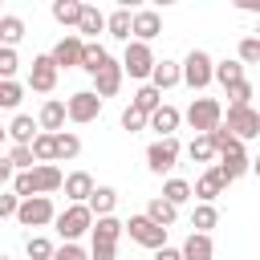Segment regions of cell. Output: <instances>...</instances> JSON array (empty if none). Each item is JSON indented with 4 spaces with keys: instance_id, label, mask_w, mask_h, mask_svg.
<instances>
[{
    "instance_id": "cell-5",
    "label": "cell",
    "mask_w": 260,
    "mask_h": 260,
    "mask_svg": "<svg viewBox=\"0 0 260 260\" xmlns=\"http://www.w3.org/2000/svg\"><path fill=\"white\" fill-rule=\"evenodd\" d=\"M154 61H158V57H154V49H150V45L126 41V53H122V61H118V65H122V77L130 73L134 81H146V77H150V69H154Z\"/></svg>"
},
{
    "instance_id": "cell-51",
    "label": "cell",
    "mask_w": 260,
    "mask_h": 260,
    "mask_svg": "<svg viewBox=\"0 0 260 260\" xmlns=\"http://www.w3.org/2000/svg\"><path fill=\"white\" fill-rule=\"evenodd\" d=\"M0 260H8V256H0Z\"/></svg>"
},
{
    "instance_id": "cell-25",
    "label": "cell",
    "mask_w": 260,
    "mask_h": 260,
    "mask_svg": "<svg viewBox=\"0 0 260 260\" xmlns=\"http://www.w3.org/2000/svg\"><path fill=\"white\" fill-rule=\"evenodd\" d=\"M211 256H215V244L211 236H199V232H191L179 248V260H211Z\"/></svg>"
},
{
    "instance_id": "cell-7",
    "label": "cell",
    "mask_w": 260,
    "mask_h": 260,
    "mask_svg": "<svg viewBox=\"0 0 260 260\" xmlns=\"http://www.w3.org/2000/svg\"><path fill=\"white\" fill-rule=\"evenodd\" d=\"M53 215H57L53 199H49V195H32V199H20V207H16L12 219H16L20 228H49Z\"/></svg>"
},
{
    "instance_id": "cell-13",
    "label": "cell",
    "mask_w": 260,
    "mask_h": 260,
    "mask_svg": "<svg viewBox=\"0 0 260 260\" xmlns=\"http://www.w3.org/2000/svg\"><path fill=\"white\" fill-rule=\"evenodd\" d=\"M57 69H53V61H49V53H37L32 57V65H28V89L32 93H53L57 89Z\"/></svg>"
},
{
    "instance_id": "cell-49",
    "label": "cell",
    "mask_w": 260,
    "mask_h": 260,
    "mask_svg": "<svg viewBox=\"0 0 260 260\" xmlns=\"http://www.w3.org/2000/svg\"><path fill=\"white\" fill-rule=\"evenodd\" d=\"M4 183H12V167H8V158L0 154V187H4Z\"/></svg>"
},
{
    "instance_id": "cell-40",
    "label": "cell",
    "mask_w": 260,
    "mask_h": 260,
    "mask_svg": "<svg viewBox=\"0 0 260 260\" xmlns=\"http://www.w3.org/2000/svg\"><path fill=\"white\" fill-rule=\"evenodd\" d=\"M4 158H8L12 175H16V171H32V167H37V162H32V150H28V146H12V150H8Z\"/></svg>"
},
{
    "instance_id": "cell-38",
    "label": "cell",
    "mask_w": 260,
    "mask_h": 260,
    "mask_svg": "<svg viewBox=\"0 0 260 260\" xmlns=\"http://www.w3.org/2000/svg\"><path fill=\"white\" fill-rule=\"evenodd\" d=\"M24 252H28V260H53V240L28 236V240H24Z\"/></svg>"
},
{
    "instance_id": "cell-24",
    "label": "cell",
    "mask_w": 260,
    "mask_h": 260,
    "mask_svg": "<svg viewBox=\"0 0 260 260\" xmlns=\"http://www.w3.org/2000/svg\"><path fill=\"white\" fill-rule=\"evenodd\" d=\"M85 207H89V215H93V219L114 215V207H118V191H114V187H93V191H89V199H85Z\"/></svg>"
},
{
    "instance_id": "cell-17",
    "label": "cell",
    "mask_w": 260,
    "mask_h": 260,
    "mask_svg": "<svg viewBox=\"0 0 260 260\" xmlns=\"http://www.w3.org/2000/svg\"><path fill=\"white\" fill-rule=\"evenodd\" d=\"M37 130H41V134H61V130H65V102H61V98H49V102L41 106Z\"/></svg>"
},
{
    "instance_id": "cell-32",
    "label": "cell",
    "mask_w": 260,
    "mask_h": 260,
    "mask_svg": "<svg viewBox=\"0 0 260 260\" xmlns=\"http://www.w3.org/2000/svg\"><path fill=\"white\" fill-rule=\"evenodd\" d=\"M219 223V211H215V203H195V211H191V228L199 232V236H211V228Z\"/></svg>"
},
{
    "instance_id": "cell-20",
    "label": "cell",
    "mask_w": 260,
    "mask_h": 260,
    "mask_svg": "<svg viewBox=\"0 0 260 260\" xmlns=\"http://www.w3.org/2000/svg\"><path fill=\"white\" fill-rule=\"evenodd\" d=\"M98 32H106V12H102V8H93V4H81L77 37H81V41H98Z\"/></svg>"
},
{
    "instance_id": "cell-15",
    "label": "cell",
    "mask_w": 260,
    "mask_h": 260,
    "mask_svg": "<svg viewBox=\"0 0 260 260\" xmlns=\"http://www.w3.org/2000/svg\"><path fill=\"white\" fill-rule=\"evenodd\" d=\"M223 187H228V183H223V175H219V171H215V162H211V167H207V171L195 179L191 199H199V203H215V199L223 195Z\"/></svg>"
},
{
    "instance_id": "cell-45",
    "label": "cell",
    "mask_w": 260,
    "mask_h": 260,
    "mask_svg": "<svg viewBox=\"0 0 260 260\" xmlns=\"http://www.w3.org/2000/svg\"><path fill=\"white\" fill-rule=\"evenodd\" d=\"M53 260H89V252L81 244H61V248H53Z\"/></svg>"
},
{
    "instance_id": "cell-29",
    "label": "cell",
    "mask_w": 260,
    "mask_h": 260,
    "mask_svg": "<svg viewBox=\"0 0 260 260\" xmlns=\"http://www.w3.org/2000/svg\"><path fill=\"white\" fill-rule=\"evenodd\" d=\"M211 81H219V85L228 89V85L244 81V65H240L236 57H228V61H215V65H211Z\"/></svg>"
},
{
    "instance_id": "cell-37",
    "label": "cell",
    "mask_w": 260,
    "mask_h": 260,
    "mask_svg": "<svg viewBox=\"0 0 260 260\" xmlns=\"http://www.w3.org/2000/svg\"><path fill=\"white\" fill-rule=\"evenodd\" d=\"M187 154H191V162H207V167H211V158H215V146L207 142V134H195V138L187 142Z\"/></svg>"
},
{
    "instance_id": "cell-26",
    "label": "cell",
    "mask_w": 260,
    "mask_h": 260,
    "mask_svg": "<svg viewBox=\"0 0 260 260\" xmlns=\"http://www.w3.org/2000/svg\"><path fill=\"white\" fill-rule=\"evenodd\" d=\"M106 61H110L106 45H102V41H85V45H81V61H77V69H85V73L93 77V73H98Z\"/></svg>"
},
{
    "instance_id": "cell-23",
    "label": "cell",
    "mask_w": 260,
    "mask_h": 260,
    "mask_svg": "<svg viewBox=\"0 0 260 260\" xmlns=\"http://www.w3.org/2000/svg\"><path fill=\"white\" fill-rule=\"evenodd\" d=\"M4 134L12 138V146H28L41 130H37V118H28V114H16L8 126H4Z\"/></svg>"
},
{
    "instance_id": "cell-2",
    "label": "cell",
    "mask_w": 260,
    "mask_h": 260,
    "mask_svg": "<svg viewBox=\"0 0 260 260\" xmlns=\"http://www.w3.org/2000/svg\"><path fill=\"white\" fill-rule=\"evenodd\" d=\"M53 223H57V236H61L65 244H77V240L89 232L93 215H89V207H85V203H69L65 211H57V215H53Z\"/></svg>"
},
{
    "instance_id": "cell-46",
    "label": "cell",
    "mask_w": 260,
    "mask_h": 260,
    "mask_svg": "<svg viewBox=\"0 0 260 260\" xmlns=\"http://www.w3.org/2000/svg\"><path fill=\"white\" fill-rule=\"evenodd\" d=\"M89 260H118L114 244H89Z\"/></svg>"
},
{
    "instance_id": "cell-11",
    "label": "cell",
    "mask_w": 260,
    "mask_h": 260,
    "mask_svg": "<svg viewBox=\"0 0 260 260\" xmlns=\"http://www.w3.org/2000/svg\"><path fill=\"white\" fill-rule=\"evenodd\" d=\"M158 32H162V16H158L154 8H138V12H130V41L150 45Z\"/></svg>"
},
{
    "instance_id": "cell-34",
    "label": "cell",
    "mask_w": 260,
    "mask_h": 260,
    "mask_svg": "<svg viewBox=\"0 0 260 260\" xmlns=\"http://www.w3.org/2000/svg\"><path fill=\"white\" fill-rule=\"evenodd\" d=\"M158 199H167L171 207H183V203L191 199V183H187V179H167V183H162V195H158Z\"/></svg>"
},
{
    "instance_id": "cell-19",
    "label": "cell",
    "mask_w": 260,
    "mask_h": 260,
    "mask_svg": "<svg viewBox=\"0 0 260 260\" xmlns=\"http://www.w3.org/2000/svg\"><path fill=\"white\" fill-rule=\"evenodd\" d=\"M179 122H183V114H179L175 106H167V102H162V106H158V110H154V114L146 118V126H150V130H154L158 138H175Z\"/></svg>"
},
{
    "instance_id": "cell-4",
    "label": "cell",
    "mask_w": 260,
    "mask_h": 260,
    "mask_svg": "<svg viewBox=\"0 0 260 260\" xmlns=\"http://www.w3.org/2000/svg\"><path fill=\"white\" fill-rule=\"evenodd\" d=\"M215 158H219V162H215V171L223 175V183H236V179H244V175L252 171L248 146H244V142H236V138H232L223 150H215Z\"/></svg>"
},
{
    "instance_id": "cell-50",
    "label": "cell",
    "mask_w": 260,
    "mask_h": 260,
    "mask_svg": "<svg viewBox=\"0 0 260 260\" xmlns=\"http://www.w3.org/2000/svg\"><path fill=\"white\" fill-rule=\"evenodd\" d=\"M4 138H8V134H4V126H0V146H4Z\"/></svg>"
},
{
    "instance_id": "cell-36",
    "label": "cell",
    "mask_w": 260,
    "mask_h": 260,
    "mask_svg": "<svg viewBox=\"0 0 260 260\" xmlns=\"http://www.w3.org/2000/svg\"><path fill=\"white\" fill-rule=\"evenodd\" d=\"M28 150H32V162H57V146H53V134H37V138L28 142Z\"/></svg>"
},
{
    "instance_id": "cell-9",
    "label": "cell",
    "mask_w": 260,
    "mask_h": 260,
    "mask_svg": "<svg viewBox=\"0 0 260 260\" xmlns=\"http://www.w3.org/2000/svg\"><path fill=\"white\" fill-rule=\"evenodd\" d=\"M98 114H102V98H98L93 89H77V93L65 98V122L85 126V122H93Z\"/></svg>"
},
{
    "instance_id": "cell-39",
    "label": "cell",
    "mask_w": 260,
    "mask_h": 260,
    "mask_svg": "<svg viewBox=\"0 0 260 260\" xmlns=\"http://www.w3.org/2000/svg\"><path fill=\"white\" fill-rule=\"evenodd\" d=\"M24 98V85L20 81H0V110H16Z\"/></svg>"
},
{
    "instance_id": "cell-52",
    "label": "cell",
    "mask_w": 260,
    "mask_h": 260,
    "mask_svg": "<svg viewBox=\"0 0 260 260\" xmlns=\"http://www.w3.org/2000/svg\"><path fill=\"white\" fill-rule=\"evenodd\" d=\"M0 16H4V12H0Z\"/></svg>"
},
{
    "instance_id": "cell-33",
    "label": "cell",
    "mask_w": 260,
    "mask_h": 260,
    "mask_svg": "<svg viewBox=\"0 0 260 260\" xmlns=\"http://www.w3.org/2000/svg\"><path fill=\"white\" fill-rule=\"evenodd\" d=\"M53 20L65 24V28H77V16H81V0H53Z\"/></svg>"
},
{
    "instance_id": "cell-44",
    "label": "cell",
    "mask_w": 260,
    "mask_h": 260,
    "mask_svg": "<svg viewBox=\"0 0 260 260\" xmlns=\"http://www.w3.org/2000/svg\"><path fill=\"white\" fill-rule=\"evenodd\" d=\"M122 130H130V134H134V130H146V114H138L134 106H126V110H122Z\"/></svg>"
},
{
    "instance_id": "cell-31",
    "label": "cell",
    "mask_w": 260,
    "mask_h": 260,
    "mask_svg": "<svg viewBox=\"0 0 260 260\" xmlns=\"http://www.w3.org/2000/svg\"><path fill=\"white\" fill-rule=\"evenodd\" d=\"M53 146H57V162H73V158L81 154V138H77L73 130H61V134H53Z\"/></svg>"
},
{
    "instance_id": "cell-6",
    "label": "cell",
    "mask_w": 260,
    "mask_h": 260,
    "mask_svg": "<svg viewBox=\"0 0 260 260\" xmlns=\"http://www.w3.org/2000/svg\"><path fill=\"white\" fill-rule=\"evenodd\" d=\"M183 118H187V126H191L195 134H211V130L219 126V118H223V106H219L215 98H195Z\"/></svg>"
},
{
    "instance_id": "cell-22",
    "label": "cell",
    "mask_w": 260,
    "mask_h": 260,
    "mask_svg": "<svg viewBox=\"0 0 260 260\" xmlns=\"http://www.w3.org/2000/svg\"><path fill=\"white\" fill-rule=\"evenodd\" d=\"M146 85H154L158 93H162V89H175V85H179V61H167V57H162V61H154V69H150Z\"/></svg>"
},
{
    "instance_id": "cell-43",
    "label": "cell",
    "mask_w": 260,
    "mask_h": 260,
    "mask_svg": "<svg viewBox=\"0 0 260 260\" xmlns=\"http://www.w3.org/2000/svg\"><path fill=\"white\" fill-rule=\"evenodd\" d=\"M236 61H240V65H256V61H260V37H244Z\"/></svg>"
},
{
    "instance_id": "cell-18",
    "label": "cell",
    "mask_w": 260,
    "mask_h": 260,
    "mask_svg": "<svg viewBox=\"0 0 260 260\" xmlns=\"http://www.w3.org/2000/svg\"><path fill=\"white\" fill-rule=\"evenodd\" d=\"M93 187H98V183H93V175H89V171H69V175L61 179V191H65V199H69V203H85Z\"/></svg>"
},
{
    "instance_id": "cell-42",
    "label": "cell",
    "mask_w": 260,
    "mask_h": 260,
    "mask_svg": "<svg viewBox=\"0 0 260 260\" xmlns=\"http://www.w3.org/2000/svg\"><path fill=\"white\" fill-rule=\"evenodd\" d=\"M252 93H256V89H252V81L244 77V81H236V85H228V98H232L228 106H252Z\"/></svg>"
},
{
    "instance_id": "cell-21",
    "label": "cell",
    "mask_w": 260,
    "mask_h": 260,
    "mask_svg": "<svg viewBox=\"0 0 260 260\" xmlns=\"http://www.w3.org/2000/svg\"><path fill=\"white\" fill-rule=\"evenodd\" d=\"M118 240H122V219L118 215H102V219L89 223V244H114L118 248Z\"/></svg>"
},
{
    "instance_id": "cell-8",
    "label": "cell",
    "mask_w": 260,
    "mask_h": 260,
    "mask_svg": "<svg viewBox=\"0 0 260 260\" xmlns=\"http://www.w3.org/2000/svg\"><path fill=\"white\" fill-rule=\"evenodd\" d=\"M122 236H130L138 248H150V252H158V248L167 244V228L150 223L146 215H130V219L122 223Z\"/></svg>"
},
{
    "instance_id": "cell-28",
    "label": "cell",
    "mask_w": 260,
    "mask_h": 260,
    "mask_svg": "<svg viewBox=\"0 0 260 260\" xmlns=\"http://www.w3.org/2000/svg\"><path fill=\"white\" fill-rule=\"evenodd\" d=\"M142 215H146L150 223H158V228H167V232H171V223L179 219V207H171L167 199H158V195H154V199L146 203V211H142Z\"/></svg>"
},
{
    "instance_id": "cell-10",
    "label": "cell",
    "mask_w": 260,
    "mask_h": 260,
    "mask_svg": "<svg viewBox=\"0 0 260 260\" xmlns=\"http://www.w3.org/2000/svg\"><path fill=\"white\" fill-rule=\"evenodd\" d=\"M179 138H154L150 146H146V167L154 171V175H171L175 171V162H179Z\"/></svg>"
},
{
    "instance_id": "cell-12",
    "label": "cell",
    "mask_w": 260,
    "mask_h": 260,
    "mask_svg": "<svg viewBox=\"0 0 260 260\" xmlns=\"http://www.w3.org/2000/svg\"><path fill=\"white\" fill-rule=\"evenodd\" d=\"M81 45H85V41H81L77 32H65V37L49 49L53 69H57V73H61V69H77V61H81Z\"/></svg>"
},
{
    "instance_id": "cell-35",
    "label": "cell",
    "mask_w": 260,
    "mask_h": 260,
    "mask_svg": "<svg viewBox=\"0 0 260 260\" xmlns=\"http://www.w3.org/2000/svg\"><path fill=\"white\" fill-rule=\"evenodd\" d=\"M106 32H110L114 41H130V8L110 12V16H106Z\"/></svg>"
},
{
    "instance_id": "cell-47",
    "label": "cell",
    "mask_w": 260,
    "mask_h": 260,
    "mask_svg": "<svg viewBox=\"0 0 260 260\" xmlns=\"http://www.w3.org/2000/svg\"><path fill=\"white\" fill-rule=\"evenodd\" d=\"M16 207H20V199L8 191V195H0V219H12L16 215Z\"/></svg>"
},
{
    "instance_id": "cell-48",
    "label": "cell",
    "mask_w": 260,
    "mask_h": 260,
    "mask_svg": "<svg viewBox=\"0 0 260 260\" xmlns=\"http://www.w3.org/2000/svg\"><path fill=\"white\" fill-rule=\"evenodd\" d=\"M154 260H179V248H171V244H162V248L154 252Z\"/></svg>"
},
{
    "instance_id": "cell-16",
    "label": "cell",
    "mask_w": 260,
    "mask_h": 260,
    "mask_svg": "<svg viewBox=\"0 0 260 260\" xmlns=\"http://www.w3.org/2000/svg\"><path fill=\"white\" fill-rule=\"evenodd\" d=\"M118 89H122V65H118V61L110 57V61H106V65H102V69L93 73V93H98V98L106 102V98H114Z\"/></svg>"
},
{
    "instance_id": "cell-3",
    "label": "cell",
    "mask_w": 260,
    "mask_h": 260,
    "mask_svg": "<svg viewBox=\"0 0 260 260\" xmlns=\"http://www.w3.org/2000/svg\"><path fill=\"white\" fill-rule=\"evenodd\" d=\"M211 53H203V49H191L187 57H183V65H179V81L187 85V89H207L211 85Z\"/></svg>"
},
{
    "instance_id": "cell-30",
    "label": "cell",
    "mask_w": 260,
    "mask_h": 260,
    "mask_svg": "<svg viewBox=\"0 0 260 260\" xmlns=\"http://www.w3.org/2000/svg\"><path fill=\"white\" fill-rule=\"evenodd\" d=\"M130 106H134L138 114H146V118H150V114H154V110L162 106V93H158L154 85H146V81H142V85L134 89V98H130Z\"/></svg>"
},
{
    "instance_id": "cell-41",
    "label": "cell",
    "mask_w": 260,
    "mask_h": 260,
    "mask_svg": "<svg viewBox=\"0 0 260 260\" xmlns=\"http://www.w3.org/2000/svg\"><path fill=\"white\" fill-rule=\"evenodd\" d=\"M16 69H20V53L0 49V81H16Z\"/></svg>"
},
{
    "instance_id": "cell-14",
    "label": "cell",
    "mask_w": 260,
    "mask_h": 260,
    "mask_svg": "<svg viewBox=\"0 0 260 260\" xmlns=\"http://www.w3.org/2000/svg\"><path fill=\"white\" fill-rule=\"evenodd\" d=\"M28 179H32V195H53V191H61V167L57 162H37L32 171H28Z\"/></svg>"
},
{
    "instance_id": "cell-27",
    "label": "cell",
    "mask_w": 260,
    "mask_h": 260,
    "mask_svg": "<svg viewBox=\"0 0 260 260\" xmlns=\"http://www.w3.org/2000/svg\"><path fill=\"white\" fill-rule=\"evenodd\" d=\"M24 32H28V28H24L20 16H12V12L0 16V49H16V45L24 41Z\"/></svg>"
},
{
    "instance_id": "cell-1",
    "label": "cell",
    "mask_w": 260,
    "mask_h": 260,
    "mask_svg": "<svg viewBox=\"0 0 260 260\" xmlns=\"http://www.w3.org/2000/svg\"><path fill=\"white\" fill-rule=\"evenodd\" d=\"M219 122H223V130H228L236 142H252V138H260V114H256L252 106H228Z\"/></svg>"
}]
</instances>
